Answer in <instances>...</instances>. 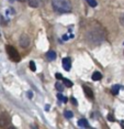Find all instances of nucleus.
Returning a JSON list of instances; mask_svg holds the SVG:
<instances>
[{
    "label": "nucleus",
    "instance_id": "aec40b11",
    "mask_svg": "<svg viewBox=\"0 0 124 129\" xmlns=\"http://www.w3.org/2000/svg\"><path fill=\"white\" fill-rule=\"evenodd\" d=\"M120 22H121V24L124 27V13L121 16V18H120Z\"/></svg>",
    "mask_w": 124,
    "mask_h": 129
},
{
    "label": "nucleus",
    "instance_id": "f03ea898",
    "mask_svg": "<svg viewBox=\"0 0 124 129\" xmlns=\"http://www.w3.org/2000/svg\"><path fill=\"white\" fill-rule=\"evenodd\" d=\"M52 6L55 11L60 13L72 12V4L69 0H52Z\"/></svg>",
    "mask_w": 124,
    "mask_h": 129
},
{
    "label": "nucleus",
    "instance_id": "6e6552de",
    "mask_svg": "<svg viewBox=\"0 0 124 129\" xmlns=\"http://www.w3.org/2000/svg\"><path fill=\"white\" fill-rule=\"evenodd\" d=\"M78 126H79V127H82V128H88V127H89V125H88L87 119H85V118L79 119V121H78Z\"/></svg>",
    "mask_w": 124,
    "mask_h": 129
},
{
    "label": "nucleus",
    "instance_id": "f257e3e1",
    "mask_svg": "<svg viewBox=\"0 0 124 129\" xmlns=\"http://www.w3.org/2000/svg\"><path fill=\"white\" fill-rule=\"evenodd\" d=\"M105 38V32L100 27H93L87 32V40L92 44H99Z\"/></svg>",
    "mask_w": 124,
    "mask_h": 129
},
{
    "label": "nucleus",
    "instance_id": "4be33fe9",
    "mask_svg": "<svg viewBox=\"0 0 124 129\" xmlns=\"http://www.w3.org/2000/svg\"><path fill=\"white\" fill-rule=\"evenodd\" d=\"M108 119L110 120V121H114V120H115V119L113 118V116H112V115H109V116H108Z\"/></svg>",
    "mask_w": 124,
    "mask_h": 129
},
{
    "label": "nucleus",
    "instance_id": "7ed1b4c3",
    "mask_svg": "<svg viewBox=\"0 0 124 129\" xmlns=\"http://www.w3.org/2000/svg\"><path fill=\"white\" fill-rule=\"evenodd\" d=\"M6 50H7V53L9 55V57H10L11 60L13 61V62H20V60H21V56H20L19 52H18L17 50L13 48V46L7 45V46H6Z\"/></svg>",
    "mask_w": 124,
    "mask_h": 129
},
{
    "label": "nucleus",
    "instance_id": "bb28decb",
    "mask_svg": "<svg viewBox=\"0 0 124 129\" xmlns=\"http://www.w3.org/2000/svg\"><path fill=\"white\" fill-rule=\"evenodd\" d=\"M9 1H10V2H13V1H14V0H9Z\"/></svg>",
    "mask_w": 124,
    "mask_h": 129
},
{
    "label": "nucleus",
    "instance_id": "b1692460",
    "mask_svg": "<svg viewBox=\"0 0 124 129\" xmlns=\"http://www.w3.org/2000/svg\"><path fill=\"white\" fill-rule=\"evenodd\" d=\"M29 96H30V98H32V96H33V94H32V92H29Z\"/></svg>",
    "mask_w": 124,
    "mask_h": 129
},
{
    "label": "nucleus",
    "instance_id": "ddd939ff",
    "mask_svg": "<svg viewBox=\"0 0 124 129\" xmlns=\"http://www.w3.org/2000/svg\"><path fill=\"white\" fill-rule=\"evenodd\" d=\"M61 81H63V83H64V85L65 86H67V87H72L73 86V82H70L68 78H61Z\"/></svg>",
    "mask_w": 124,
    "mask_h": 129
},
{
    "label": "nucleus",
    "instance_id": "a878e982",
    "mask_svg": "<svg viewBox=\"0 0 124 129\" xmlns=\"http://www.w3.org/2000/svg\"><path fill=\"white\" fill-rule=\"evenodd\" d=\"M9 129H16V128H14V127H10V128H9Z\"/></svg>",
    "mask_w": 124,
    "mask_h": 129
},
{
    "label": "nucleus",
    "instance_id": "2eb2a0df",
    "mask_svg": "<svg viewBox=\"0 0 124 129\" xmlns=\"http://www.w3.org/2000/svg\"><path fill=\"white\" fill-rule=\"evenodd\" d=\"M86 1H87V4L90 6V7H92V8H96L97 7V1L96 0H86Z\"/></svg>",
    "mask_w": 124,
    "mask_h": 129
},
{
    "label": "nucleus",
    "instance_id": "cd10ccee",
    "mask_svg": "<svg viewBox=\"0 0 124 129\" xmlns=\"http://www.w3.org/2000/svg\"><path fill=\"white\" fill-rule=\"evenodd\" d=\"M122 128L124 129V125H123V122H122Z\"/></svg>",
    "mask_w": 124,
    "mask_h": 129
},
{
    "label": "nucleus",
    "instance_id": "39448f33",
    "mask_svg": "<svg viewBox=\"0 0 124 129\" xmlns=\"http://www.w3.org/2000/svg\"><path fill=\"white\" fill-rule=\"evenodd\" d=\"M19 42L22 48H28V46L30 45V38L26 36V34H22V36L20 37Z\"/></svg>",
    "mask_w": 124,
    "mask_h": 129
},
{
    "label": "nucleus",
    "instance_id": "0eeeda50",
    "mask_svg": "<svg viewBox=\"0 0 124 129\" xmlns=\"http://www.w3.org/2000/svg\"><path fill=\"white\" fill-rule=\"evenodd\" d=\"M82 88H84V92H85V94H86V96H87L88 98H90L91 101H93V99H94V95H93L92 89L89 88L88 86H84Z\"/></svg>",
    "mask_w": 124,
    "mask_h": 129
},
{
    "label": "nucleus",
    "instance_id": "1a4fd4ad",
    "mask_svg": "<svg viewBox=\"0 0 124 129\" xmlns=\"http://www.w3.org/2000/svg\"><path fill=\"white\" fill-rule=\"evenodd\" d=\"M46 56H47V58H48L49 61H54L56 58V53L54 51H48L46 53Z\"/></svg>",
    "mask_w": 124,
    "mask_h": 129
},
{
    "label": "nucleus",
    "instance_id": "9d476101",
    "mask_svg": "<svg viewBox=\"0 0 124 129\" xmlns=\"http://www.w3.org/2000/svg\"><path fill=\"white\" fill-rule=\"evenodd\" d=\"M29 2V6L32 8H36L39 7V0H26Z\"/></svg>",
    "mask_w": 124,
    "mask_h": 129
},
{
    "label": "nucleus",
    "instance_id": "dca6fc26",
    "mask_svg": "<svg viewBox=\"0 0 124 129\" xmlns=\"http://www.w3.org/2000/svg\"><path fill=\"white\" fill-rule=\"evenodd\" d=\"M73 116H74L73 111H70V110H66V111H65V117H66L67 119H69V118H73Z\"/></svg>",
    "mask_w": 124,
    "mask_h": 129
},
{
    "label": "nucleus",
    "instance_id": "20e7f679",
    "mask_svg": "<svg viewBox=\"0 0 124 129\" xmlns=\"http://www.w3.org/2000/svg\"><path fill=\"white\" fill-rule=\"evenodd\" d=\"M11 119L7 113H2L0 114V127L1 128H8L10 126Z\"/></svg>",
    "mask_w": 124,
    "mask_h": 129
},
{
    "label": "nucleus",
    "instance_id": "5701e85b",
    "mask_svg": "<svg viewBox=\"0 0 124 129\" xmlns=\"http://www.w3.org/2000/svg\"><path fill=\"white\" fill-rule=\"evenodd\" d=\"M56 78H58V80H61V78H63V76H61L59 73H57V74H56Z\"/></svg>",
    "mask_w": 124,
    "mask_h": 129
},
{
    "label": "nucleus",
    "instance_id": "a211bd4d",
    "mask_svg": "<svg viewBox=\"0 0 124 129\" xmlns=\"http://www.w3.org/2000/svg\"><path fill=\"white\" fill-rule=\"evenodd\" d=\"M30 69H31V71H33V72L36 71V65H35L34 61H31L30 62Z\"/></svg>",
    "mask_w": 124,
    "mask_h": 129
},
{
    "label": "nucleus",
    "instance_id": "f3484780",
    "mask_svg": "<svg viewBox=\"0 0 124 129\" xmlns=\"http://www.w3.org/2000/svg\"><path fill=\"white\" fill-rule=\"evenodd\" d=\"M55 87L57 88V90H59V92H63V89H64V88H63V85H61L59 82H57V83L55 84Z\"/></svg>",
    "mask_w": 124,
    "mask_h": 129
},
{
    "label": "nucleus",
    "instance_id": "6ab92c4d",
    "mask_svg": "<svg viewBox=\"0 0 124 129\" xmlns=\"http://www.w3.org/2000/svg\"><path fill=\"white\" fill-rule=\"evenodd\" d=\"M70 101H72V103H73L74 105H75V106H77V105H78V103H77V101H76L75 97H72V99H70Z\"/></svg>",
    "mask_w": 124,
    "mask_h": 129
},
{
    "label": "nucleus",
    "instance_id": "f8f14e48",
    "mask_svg": "<svg viewBox=\"0 0 124 129\" xmlns=\"http://www.w3.org/2000/svg\"><path fill=\"white\" fill-rule=\"evenodd\" d=\"M120 88H121V86H120V85H114V86L111 88V92H112V94H113V95H117V94H119V90H120Z\"/></svg>",
    "mask_w": 124,
    "mask_h": 129
},
{
    "label": "nucleus",
    "instance_id": "393cba45",
    "mask_svg": "<svg viewBox=\"0 0 124 129\" xmlns=\"http://www.w3.org/2000/svg\"><path fill=\"white\" fill-rule=\"evenodd\" d=\"M19 1H21V2H25L26 0H19Z\"/></svg>",
    "mask_w": 124,
    "mask_h": 129
},
{
    "label": "nucleus",
    "instance_id": "423d86ee",
    "mask_svg": "<svg viewBox=\"0 0 124 129\" xmlns=\"http://www.w3.org/2000/svg\"><path fill=\"white\" fill-rule=\"evenodd\" d=\"M61 64H63V67L65 69V71H69L70 66H72V62H70V58L69 57H65L61 61Z\"/></svg>",
    "mask_w": 124,
    "mask_h": 129
},
{
    "label": "nucleus",
    "instance_id": "9b49d317",
    "mask_svg": "<svg viewBox=\"0 0 124 129\" xmlns=\"http://www.w3.org/2000/svg\"><path fill=\"white\" fill-rule=\"evenodd\" d=\"M102 78V74L100 72H94L92 74V80L93 81H100Z\"/></svg>",
    "mask_w": 124,
    "mask_h": 129
},
{
    "label": "nucleus",
    "instance_id": "4468645a",
    "mask_svg": "<svg viewBox=\"0 0 124 129\" xmlns=\"http://www.w3.org/2000/svg\"><path fill=\"white\" fill-rule=\"evenodd\" d=\"M57 98H58V101H60V102H63V103H67V101H68V99H67V98L63 95V94H60V93L57 94Z\"/></svg>",
    "mask_w": 124,
    "mask_h": 129
},
{
    "label": "nucleus",
    "instance_id": "412c9836",
    "mask_svg": "<svg viewBox=\"0 0 124 129\" xmlns=\"http://www.w3.org/2000/svg\"><path fill=\"white\" fill-rule=\"evenodd\" d=\"M0 23H2V24H5V25H6V24H7V22H6V21H5V19H4V18H2V17H0Z\"/></svg>",
    "mask_w": 124,
    "mask_h": 129
}]
</instances>
